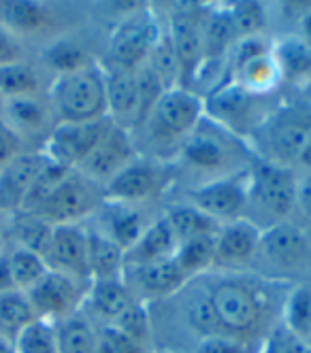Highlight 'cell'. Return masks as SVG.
Segmentation results:
<instances>
[{"label": "cell", "instance_id": "20", "mask_svg": "<svg viewBox=\"0 0 311 353\" xmlns=\"http://www.w3.org/2000/svg\"><path fill=\"white\" fill-rule=\"evenodd\" d=\"M105 74L107 92V117L113 125L128 132H135L139 121V90L133 68H122L115 64H100Z\"/></svg>", "mask_w": 311, "mask_h": 353}, {"label": "cell", "instance_id": "40", "mask_svg": "<svg viewBox=\"0 0 311 353\" xmlns=\"http://www.w3.org/2000/svg\"><path fill=\"white\" fill-rule=\"evenodd\" d=\"M51 230H54V225H49L41 217L32 213H17V219H15L17 247L30 249L35 254L45 258L49 241H51Z\"/></svg>", "mask_w": 311, "mask_h": 353}, {"label": "cell", "instance_id": "52", "mask_svg": "<svg viewBox=\"0 0 311 353\" xmlns=\"http://www.w3.org/2000/svg\"><path fill=\"white\" fill-rule=\"evenodd\" d=\"M0 245H3V234H0ZM0 249H3V247H0Z\"/></svg>", "mask_w": 311, "mask_h": 353}, {"label": "cell", "instance_id": "3", "mask_svg": "<svg viewBox=\"0 0 311 353\" xmlns=\"http://www.w3.org/2000/svg\"><path fill=\"white\" fill-rule=\"evenodd\" d=\"M249 149L252 147L245 143V139L235 137L224 125L205 115L181 145L177 160L186 170L207 176V183L252 168V164L243 162Z\"/></svg>", "mask_w": 311, "mask_h": 353}, {"label": "cell", "instance_id": "22", "mask_svg": "<svg viewBox=\"0 0 311 353\" xmlns=\"http://www.w3.org/2000/svg\"><path fill=\"white\" fill-rule=\"evenodd\" d=\"M45 154L39 151H23L11 164L0 170V211L3 213H21L37 174L45 164Z\"/></svg>", "mask_w": 311, "mask_h": 353}, {"label": "cell", "instance_id": "47", "mask_svg": "<svg viewBox=\"0 0 311 353\" xmlns=\"http://www.w3.org/2000/svg\"><path fill=\"white\" fill-rule=\"evenodd\" d=\"M296 164H299L301 168H305L307 172H311V134L307 137L305 145L301 147V154H299V158H296Z\"/></svg>", "mask_w": 311, "mask_h": 353}, {"label": "cell", "instance_id": "2", "mask_svg": "<svg viewBox=\"0 0 311 353\" xmlns=\"http://www.w3.org/2000/svg\"><path fill=\"white\" fill-rule=\"evenodd\" d=\"M205 117V100L186 88H173L162 94L137 132L149 145V158L167 162L177 158L181 145ZM135 134V132H133Z\"/></svg>", "mask_w": 311, "mask_h": 353}, {"label": "cell", "instance_id": "5", "mask_svg": "<svg viewBox=\"0 0 311 353\" xmlns=\"http://www.w3.org/2000/svg\"><path fill=\"white\" fill-rule=\"evenodd\" d=\"M205 100V115L239 139H249L279 107L273 94H256L232 79L220 81Z\"/></svg>", "mask_w": 311, "mask_h": 353}, {"label": "cell", "instance_id": "10", "mask_svg": "<svg viewBox=\"0 0 311 353\" xmlns=\"http://www.w3.org/2000/svg\"><path fill=\"white\" fill-rule=\"evenodd\" d=\"M111 128L113 121L109 117L82 123L58 121L41 151L51 162L64 168H79L86 158L102 143V139L111 132Z\"/></svg>", "mask_w": 311, "mask_h": 353}, {"label": "cell", "instance_id": "43", "mask_svg": "<svg viewBox=\"0 0 311 353\" xmlns=\"http://www.w3.org/2000/svg\"><path fill=\"white\" fill-rule=\"evenodd\" d=\"M23 141L9 128L5 119L0 117V170L11 164L17 156L23 154Z\"/></svg>", "mask_w": 311, "mask_h": 353}, {"label": "cell", "instance_id": "4", "mask_svg": "<svg viewBox=\"0 0 311 353\" xmlns=\"http://www.w3.org/2000/svg\"><path fill=\"white\" fill-rule=\"evenodd\" d=\"M47 98L58 121L82 123L107 117L105 74L98 62L58 74Z\"/></svg>", "mask_w": 311, "mask_h": 353}, {"label": "cell", "instance_id": "32", "mask_svg": "<svg viewBox=\"0 0 311 353\" xmlns=\"http://www.w3.org/2000/svg\"><path fill=\"white\" fill-rule=\"evenodd\" d=\"M218 234V232H216ZM216 234L194 236L190 241L179 243L175 251V262L184 270L188 279L207 274L216 264Z\"/></svg>", "mask_w": 311, "mask_h": 353}, {"label": "cell", "instance_id": "6", "mask_svg": "<svg viewBox=\"0 0 311 353\" xmlns=\"http://www.w3.org/2000/svg\"><path fill=\"white\" fill-rule=\"evenodd\" d=\"M311 134V105H279L258 128L249 147H258L263 162L292 166L301 154L307 137Z\"/></svg>", "mask_w": 311, "mask_h": 353}, {"label": "cell", "instance_id": "39", "mask_svg": "<svg viewBox=\"0 0 311 353\" xmlns=\"http://www.w3.org/2000/svg\"><path fill=\"white\" fill-rule=\"evenodd\" d=\"M232 30H235L237 39H252V37H263V30L267 28V9L261 3H235L226 7Z\"/></svg>", "mask_w": 311, "mask_h": 353}, {"label": "cell", "instance_id": "25", "mask_svg": "<svg viewBox=\"0 0 311 353\" xmlns=\"http://www.w3.org/2000/svg\"><path fill=\"white\" fill-rule=\"evenodd\" d=\"M98 211H102V225H105V230L102 228L98 230H102L109 239H113L124 249V254L139 241V236L143 234V230L149 223L145 221V217L139 213L135 205L105 200Z\"/></svg>", "mask_w": 311, "mask_h": 353}, {"label": "cell", "instance_id": "36", "mask_svg": "<svg viewBox=\"0 0 311 353\" xmlns=\"http://www.w3.org/2000/svg\"><path fill=\"white\" fill-rule=\"evenodd\" d=\"M145 62L156 72V77L160 79V83L164 85L167 92L173 88H181V70H179V62L175 56L173 43L167 34V26H162Z\"/></svg>", "mask_w": 311, "mask_h": 353}, {"label": "cell", "instance_id": "14", "mask_svg": "<svg viewBox=\"0 0 311 353\" xmlns=\"http://www.w3.org/2000/svg\"><path fill=\"white\" fill-rule=\"evenodd\" d=\"M169 183L167 162L149 156L137 158L105 185V200L124 205H137L158 196Z\"/></svg>", "mask_w": 311, "mask_h": 353}, {"label": "cell", "instance_id": "42", "mask_svg": "<svg viewBox=\"0 0 311 353\" xmlns=\"http://www.w3.org/2000/svg\"><path fill=\"white\" fill-rule=\"evenodd\" d=\"M47 62L56 70V77L58 74L73 72L77 68H84V66L92 64L84 49L77 43H68V41H60L51 47L47 52Z\"/></svg>", "mask_w": 311, "mask_h": 353}, {"label": "cell", "instance_id": "48", "mask_svg": "<svg viewBox=\"0 0 311 353\" xmlns=\"http://www.w3.org/2000/svg\"><path fill=\"white\" fill-rule=\"evenodd\" d=\"M299 37L305 39L311 45V9L301 17V32H299Z\"/></svg>", "mask_w": 311, "mask_h": 353}, {"label": "cell", "instance_id": "1", "mask_svg": "<svg viewBox=\"0 0 311 353\" xmlns=\"http://www.w3.org/2000/svg\"><path fill=\"white\" fill-rule=\"evenodd\" d=\"M224 339L261 347L263 339L281 321L286 294L275 279L243 272H226L205 281Z\"/></svg>", "mask_w": 311, "mask_h": 353}, {"label": "cell", "instance_id": "35", "mask_svg": "<svg viewBox=\"0 0 311 353\" xmlns=\"http://www.w3.org/2000/svg\"><path fill=\"white\" fill-rule=\"evenodd\" d=\"M9 254V270H11V281L13 288L19 292H30L43 276L49 272V266L43 256L35 254L30 249L13 247Z\"/></svg>", "mask_w": 311, "mask_h": 353}, {"label": "cell", "instance_id": "21", "mask_svg": "<svg viewBox=\"0 0 311 353\" xmlns=\"http://www.w3.org/2000/svg\"><path fill=\"white\" fill-rule=\"evenodd\" d=\"M263 239V228L249 217L222 223L216 234V264L220 268H235L254 260Z\"/></svg>", "mask_w": 311, "mask_h": 353}, {"label": "cell", "instance_id": "17", "mask_svg": "<svg viewBox=\"0 0 311 353\" xmlns=\"http://www.w3.org/2000/svg\"><path fill=\"white\" fill-rule=\"evenodd\" d=\"M137 158H139V149H137L135 137L128 130H122L117 125H113L111 132L102 139V143L86 158V162L75 170H79L90 181L98 183L105 190V185L113 176H117Z\"/></svg>", "mask_w": 311, "mask_h": 353}, {"label": "cell", "instance_id": "15", "mask_svg": "<svg viewBox=\"0 0 311 353\" xmlns=\"http://www.w3.org/2000/svg\"><path fill=\"white\" fill-rule=\"evenodd\" d=\"M88 288L90 283L75 281L66 274L49 270L43 279L26 294H28V300L37 317L49 319V321H60L84 309Z\"/></svg>", "mask_w": 311, "mask_h": 353}, {"label": "cell", "instance_id": "13", "mask_svg": "<svg viewBox=\"0 0 311 353\" xmlns=\"http://www.w3.org/2000/svg\"><path fill=\"white\" fill-rule=\"evenodd\" d=\"M160 30L162 26L149 9H137L128 13L111 32L107 47V64L135 70L147 60Z\"/></svg>", "mask_w": 311, "mask_h": 353}, {"label": "cell", "instance_id": "51", "mask_svg": "<svg viewBox=\"0 0 311 353\" xmlns=\"http://www.w3.org/2000/svg\"><path fill=\"white\" fill-rule=\"evenodd\" d=\"M3 105H5V98H3V94H0V111H3Z\"/></svg>", "mask_w": 311, "mask_h": 353}, {"label": "cell", "instance_id": "33", "mask_svg": "<svg viewBox=\"0 0 311 353\" xmlns=\"http://www.w3.org/2000/svg\"><path fill=\"white\" fill-rule=\"evenodd\" d=\"M32 319H37V315L28 294L19 290L0 294V339L13 343Z\"/></svg>", "mask_w": 311, "mask_h": 353}, {"label": "cell", "instance_id": "26", "mask_svg": "<svg viewBox=\"0 0 311 353\" xmlns=\"http://www.w3.org/2000/svg\"><path fill=\"white\" fill-rule=\"evenodd\" d=\"M271 54L277 62L281 81L303 85L311 81V45L299 34L283 37L271 43Z\"/></svg>", "mask_w": 311, "mask_h": 353}, {"label": "cell", "instance_id": "28", "mask_svg": "<svg viewBox=\"0 0 311 353\" xmlns=\"http://www.w3.org/2000/svg\"><path fill=\"white\" fill-rule=\"evenodd\" d=\"M0 23L17 39L19 34H35L51 26V9L41 3H30V0L3 3L0 5Z\"/></svg>", "mask_w": 311, "mask_h": 353}, {"label": "cell", "instance_id": "19", "mask_svg": "<svg viewBox=\"0 0 311 353\" xmlns=\"http://www.w3.org/2000/svg\"><path fill=\"white\" fill-rule=\"evenodd\" d=\"M49 270L66 274L75 281L90 283L88 270V230L79 223L54 225L45 254Z\"/></svg>", "mask_w": 311, "mask_h": 353}, {"label": "cell", "instance_id": "50", "mask_svg": "<svg viewBox=\"0 0 311 353\" xmlns=\"http://www.w3.org/2000/svg\"><path fill=\"white\" fill-rule=\"evenodd\" d=\"M156 353H177V351H171V349H160V351H156Z\"/></svg>", "mask_w": 311, "mask_h": 353}, {"label": "cell", "instance_id": "31", "mask_svg": "<svg viewBox=\"0 0 311 353\" xmlns=\"http://www.w3.org/2000/svg\"><path fill=\"white\" fill-rule=\"evenodd\" d=\"M162 215L167 217L171 230H173V234L177 239V247H179V243L190 241L194 236L216 234L220 230L218 221H214L211 217H207L202 211H198L190 203L171 205Z\"/></svg>", "mask_w": 311, "mask_h": 353}, {"label": "cell", "instance_id": "46", "mask_svg": "<svg viewBox=\"0 0 311 353\" xmlns=\"http://www.w3.org/2000/svg\"><path fill=\"white\" fill-rule=\"evenodd\" d=\"M13 281H11V270H9V254L5 249H0V294L11 292Z\"/></svg>", "mask_w": 311, "mask_h": 353}, {"label": "cell", "instance_id": "23", "mask_svg": "<svg viewBox=\"0 0 311 353\" xmlns=\"http://www.w3.org/2000/svg\"><path fill=\"white\" fill-rule=\"evenodd\" d=\"M177 239L164 215L156 217L147 223V228L139 236V241L124 254V268L128 266H143L175 258Z\"/></svg>", "mask_w": 311, "mask_h": 353}, {"label": "cell", "instance_id": "41", "mask_svg": "<svg viewBox=\"0 0 311 353\" xmlns=\"http://www.w3.org/2000/svg\"><path fill=\"white\" fill-rule=\"evenodd\" d=\"M258 353H311V343L296 336L281 321L263 339Z\"/></svg>", "mask_w": 311, "mask_h": 353}, {"label": "cell", "instance_id": "9", "mask_svg": "<svg viewBox=\"0 0 311 353\" xmlns=\"http://www.w3.org/2000/svg\"><path fill=\"white\" fill-rule=\"evenodd\" d=\"M254 260L265 262L271 279L279 281V274H294L311 264V243L299 225L279 221L263 230L261 245Z\"/></svg>", "mask_w": 311, "mask_h": 353}, {"label": "cell", "instance_id": "18", "mask_svg": "<svg viewBox=\"0 0 311 353\" xmlns=\"http://www.w3.org/2000/svg\"><path fill=\"white\" fill-rule=\"evenodd\" d=\"M188 281L190 279L179 268L175 258L124 268V283L143 305H149L151 300L173 298L188 285Z\"/></svg>", "mask_w": 311, "mask_h": 353}, {"label": "cell", "instance_id": "16", "mask_svg": "<svg viewBox=\"0 0 311 353\" xmlns=\"http://www.w3.org/2000/svg\"><path fill=\"white\" fill-rule=\"evenodd\" d=\"M0 117L5 119L9 128L26 143V141H39L41 149L49 139L51 130L56 128V113L51 109L49 98L39 94L28 96H15L5 98Z\"/></svg>", "mask_w": 311, "mask_h": 353}, {"label": "cell", "instance_id": "11", "mask_svg": "<svg viewBox=\"0 0 311 353\" xmlns=\"http://www.w3.org/2000/svg\"><path fill=\"white\" fill-rule=\"evenodd\" d=\"M247 198H249V168L192 188L188 194V203L222 225L245 217Z\"/></svg>", "mask_w": 311, "mask_h": 353}, {"label": "cell", "instance_id": "8", "mask_svg": "<svg viewBox=\"0 0 311 353\" xmlns=\"http://www.w3.org/2000/svg\"><path fill=\"white\" fill-rule=\"evenodd\" d=\"M299 179L292 166H279L256 160L249 168V198L247 207L265 211L269 225L286 221L296 209Z\"/></svg>", "mask_w": 311, "mask_h": 353}, {"label": "cell", "instance_id": "44", "mask_svg": "<svg viewBox=\"0 0 311 353\" xmlns=\"http://www.w3.org/2000/svg\"><path fill=\"white\" fill-rule=\"evenodd\" d=\"M21 60H23V52L19 39L0 23V66L21 62Z\"/></svg>", "mask_w": 311, "mask_h": 353}, {"label": "cell", "instance_id": "30", "mask_svg": "<svg viewBox=\"0 0 311 353\" xmlns=\"http://www.w3.org/2000/svg\"><path fill=\"white\" fill-rule=\"evenodd\" d=\"M56 330L58 353H96V325L84 309L56 321Z\"/></svg>", "mask_w": 311, "mask_h": 353}, {"label": "cell", "instance_id": "34", "mask_svg": "<svg viewBox=\"0 0 311 353\" xmlns=\"http://www.w3.org/2000/svg\"><path fill=\"white\" fill-rule=\"evenodd\" d=\"M281 323L290 327L303 341L311 343V285L309 283L292 285L288 290L281 307Z\"/></svg>", "mask_w": 311, "mask_h": 353}, {"label": "cell", "instance_id": "37", "mask_svg": "<svg viewBox=\"0 0 311 353\" xmlns=\"http://www.w3.org/2000/svg\"><path fill=\"white\" fill-rule=\"evenodd\" d=\"M15 353H58L56 321L43 317L32 319L13 341Z\"/></svg>", "mask_w": 311, "mask_h": 353}, {"label": "cell", "instance_id": "49", "mask_svg": "<svg viewBox=\"0 0 311 353\" xmlns=\"http://www.w3.org/2000/svg\"><path fill=\"white\" fill-rule=\"evenodd\" d=\"M0 353H15L13 343H9V341H5V339H0Z\"/></svg>", "mask_w": 311, "mask_h": 353}, {"label": "cell", "instance_id": "45", "mask_svg": "<svg viewBox=\"0 0 311 353\" xmlns=\"http://www.w3.org/2000/svg\"><path fill=\"white\" fill-rule=\"evenodd\" d=\"M296 209L311 219V172H307L303 179H299L296 188Z\"/></svg>", "mask_w": 311, "mask_h": 353}, {"label": "cell", "instance_id": "29", "mask_svg": "<svg viewBox=\"0 0 311 353\" xmlns=\"http://www.w3.org/2000/svg\"><path fill=\"white\" fill-rule=\"evenodd\" d=\"M228 74L232 81H237L239 85L256 94H273L281 83V74H279V68H277V62L271 54V49L265 54L249 58L235 70H230Z\"/></svg>", "mask_w": 311, "mask_h": 353}, {"label": "cell", "instance_id": "7", "mask_svg": "<svg viewBox=\"0 0 311 353\" xmlns=\"http://www.w3.org/2000/svg\"><path fill=\"white\" fill-rule=\"evenodd\" d=\"M102 203H105V190L73 168L49 192V196L37 207L32 215L41 217L49 225L79 223L84 217L98 211Z\"/></svg>", "mask_w": 311, "mask_h": 353}, {"label": "cell", "instance_id": "24", "mask_svg": "<svg viewBox=\"0 0 311 353\" xmlns=\"http://www.w3.org/2000/svg\"><path fill=\"white\" fill-rule=\"evenodd\" d=\"M135 302H139L124 279H100V281H90L84 309L88 307L96 319L102 321V325L115 323Z\"/></svg>", "mask_w": 311, "mask_h": 353}, {"label": "cell", "instance_id": "12", "mask_svg": "<svg viewBox=\"0 0 311 353\" xmlns=\"http://www.w3.org/2000/svg\"><path fill=\"white\" fill-rule=\"evenodd\" d=\"M205 21L207 9L177 7L167 23V34L173 43L181 70V88L192 90L205 54Z\"/></svg>", "mask_w": 311, "mask_h": 353}, {"label": "cell", "instance_id": "27", "mask_svg": "<svg viewBox=\"0 0 311 353\" xmlns=\"http://www.w3.org/2000/svg\"><path fill=\"white\" fill-rule=\"evenodd\" d=\"M90 281L124 279V249L102 230H88Z\"/></svg>", "mask_w": 311, "mask_h": 353}, {"label": "cell", "instance_id": "38", "mask_svg": "<svg viewBox=\"0 0 311 353\" xmlns=\"http://www.w3.org/2000/svg\"><path fill=\"white\" fill-rule=\"evenodd\" d=\"M41 92V77L28 62H13L0 66V94L3 98L28 96Z\"/></svg>", "mask_w": 311, "mask_h": 353}]
</instances>
